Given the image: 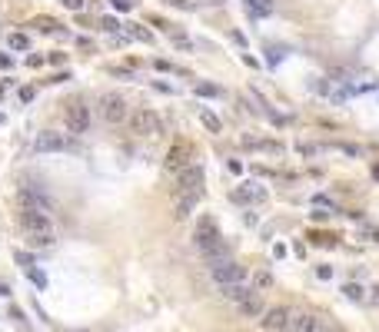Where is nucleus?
I'll list each match as a JSON object with an SVG mask.
<instances>
[{
	"instance_id": "bb28decb",
	"label": "nucleus",
	"mask_w": 379,
	"mask_h": 332,
	"mask_svg": "<svg viewBox=\"0 0 379 332\" xmlns=\"http://www.w3.org/2000/svg\"><path fill=\"white\" fill-rule=\"evenodd\" d=\"M256 282H259V286H269V282H273V276H269V273H259Z\"/></svg>"
},
{
	"instance_id": "a878e982",
	"label": "nucleus",
	"mask_w": 379,
	"mask_h": 332,
	"mask_svg": "<svg viewBox=\"0 0 379 332\" xmlns=\"http://www.w3.org/2000/svg\"><path fill=\"white\" fill-rule=\"evenodd\" d=\"M316 276H319V279H329V276H333V269H329V266H319V269H316Z\"/></svg>"
},
{
	"instance_id": "c85d7f7f",
	"label": "nucleus",
	"mask_w": 379,
	"mask_h": 332,
	"mask_svg": "<svg viewBox=\"0 0 379 332\" xmlns=\"http://www.w3.org/2000/svg\"><path fill=\"white\" fill-rule=\"evenodd\" d=\"M167 3H173V7H190V0H167Z\"/></svg>"
},
{
	"instance_id": "cd10ccee",
	"label": "nucleus",
	"mask_w": 379,
	"mask_h": 332,
	"mask_svg": "<svg viewBox=\"0 0 379 332\" xmlns=\"http://www.w3.org/2000/svg\"><path fill=\"white\" fill-rule=\"evenodd\" d=\"M20 100H23V103H27V100H34V90H30V87H23V90H20Z\"/></svg>"
},
{
	"instance_id": "4be33fe9",
	"label": "nucleus",
	"mask_w": 379,
	"mask_h": 332,
	"mask_svg": "<svg viewBox=\"0 0 379 332\" xmlns=\"http://www.w3.org/2000/svg\"><path fill=\"white\" fill-rule=\"evenodd\" d=\"M173 47H180V50H190V37H183V33H173Z\"/></svg>"
},
{
	"instance_id": "5701e85b",
	"label": "nucleus",
	"mask_w": 379,
	"mask_h": 332,
	"mask_svg": "<svg viewBox=\"0 0 379 332\" xmlns=\"http://www.w3.org/2000/svg\"><path fill=\"white\" fill-rule=\"evenodd\" d=\"M34 27H37V30H44V33H54V30H57V23H54V20H37Z\"/></svg>"
},
{
	"instance_id": "dca6fc26",
	"label": "nucleus",
	"mask_w": 379,
	"mask_h": 332,
	"mask_svg": "<svg viewBox=\"0 0 379 332\" xmlns=\"http://www.w3.org/2000/svg\"><path fill=\"white\" fill-rule=\"evenodd\" d=\"M266 196V189H259L256 183H243V189L236 193V199H263Z\"/></svg>"
},
{
	"instance_id": "7c9ffc66",
	"label": "nucleus",
	"mask_w": 379,
	"mask_h": 332,
	"mask_svg": "<svg viewBox=\"0 0 379 332\" xmlns=\"http://www.w3.org/2000/svg\"><path fill=\"white\" fill-rule=\"evenodd\" d=\"M206 3H220V0H206Z\"/></svg>"
},
{
	"instance_id": "f3484780",
	"label": "nucleus",
	"mask_w": 379,
	"mask_h": 332,
	"mask_svg": "<svg viewBox=\"0 0 379 332\" xmlns=\"http://www.w3.org/2000/svg\"><path fill=\"white\" fill-rule=\"evenodd\" d=\"M246 7L259 17H266V13H273V0H246Z\"/></svg>"
},
{
	"instance_id": "20e7f679",
	"label": "nucleus",
	"mask_w": 379,
	"mask_h": 332,
	"mask_svg": "<svg viewBox=\"0 0 379 332\" xmlns=\"http://www.w3.org/2000/svg\"><path fill=\"white\" fill-rule=\"evenodd\" d=\"M290 332H333V326L316 316V312H303V309H293V319H290Z\"/></svg>"
},
{
	"instance_id": "0eeeda50",
	"label": "nucleus",
	"mask_w": 379,
	"mask_h": 332,
	"mask_svg": "<svg viewBox=\"0 0 379 332\" xmlns=\"http://www.w3.org/2000/svg\"><path fill=\"white\" fill-rule=\"evenodd\" d=\"M177 193H193L203 196V166H187L183 173H177Z\"/></svg>"
},
{
	"instance_id": "9d476101",
	"label": "nucleus",
	"mask_w": 379,
	"mask_h": 332,
	"mask_svg": "<svg viewBox=\"0 0 379 332\" xmlns=\"http://www.w3.org/2000/svg\"><path fill=\"white\" fill-rule=\"evenodd\" d=\"M17 199H20V210H30V213H50V199H47L44 193L30 189V186H23L20 193H17Z\"/></svg>"
},
{
	"instance_id": "473e14b6",
	"label": "nucleus",
	"mask_w": 379,
	"mask_h": 332,
	"mask_svg": "<svg viewBox=\"0 0 379 332\" xmlns=\"http://www.w3.org/2000/svg\"><path fill=\"white\" fill-rule=\"evenodd\" d=\"M333 332H339V329H333Z\"/></svg>"
},
{
	"instance_id": "f8f14e48",
	"label": "nucleus",
	"mask_w": 379,
	"mask_h": 332,
	"mask_svg": "<svg viewBox=\"0 0 379 332\" xmlns=\"http://www.w3.org/2000/svg\"><path fill=\"white\" fill-rule=\"evenodd\" d=\"M190 156H193V150H190V143H177V146H170V153H167V169L170 173H183L190 163Z\"/></svg>"
},
{
	"instance_id": "c756f323",
	"label": "nucleus",
	"mask_w": 379,
	"mask_h": 332,
	"mask_svg": "<svg viewBox=\"0 0 379 332\" xmlns=\"http://www.w3.org/2000/svg\"><path fill=\"white\" fill-rule=\"evenodd\" d=\"M369 299H373V302H379V286L373 289V296H369Z\"/></svg>"
},
{
	"instance_id": "412c9836",
	"label": "nucleus",
	"mask_w": 379,
	"mask_h": 332,
	"mask_svg": "<svg viewBox=\"0 0 379 332\" xmlns=\"http://www.w3.org/2000/svg\"><path fill=\"white\" fill-rule=\"evenodd\" d=\"M30 246H54V236H27Z\"/></svg>"
},
{
	"instance_id": "393cba45",
	"label": "nucleus",
	"mask_w": 379,
	"mask_h": 332,
	"mask_svg": "<svg viewBox=\"0 0 379 332\" xmlns=\"http://www.w3.org/2000/svg\"><path fill=\"white\" fill-rule=\"evenodd\" d=\"M63 7H67V10H80V7H83V0H63Z\"/></svg>"
},
{
	"instance_id": "2f4dec72",
	"label": "nucleus",
	"mask_w": 379,
	"mask_h": 332,
	"mask_svg": "<svg viewBox=\"0 0 379 332\" xmlns=\"http://www.w3.org/2000/svg\"><path fill=\"white\" fill-rule=\"evenodd\" d=\"M73 332H87V329H73Z\"/></svg>"
},
{
	"instance_id": "423d86ee",
	"label": "nucleus",
	"mask_w": 379,
	"mask_h": 332,
	"mask_svg": "<svg viewBox=\"0 0 379 332\" xmlns=\"http://www.w3.org/2000/svg\"><path fill=\"white\" fill-rule=\"evenodd\" d=\"M20 226L27 229V236H54V226H50V216H47V213L20 210Z\"/></svg>"
},
{
	"instance_id": "7ed1b4c3",
	"label": "nucleus",
	"mask_w": 379,
	"mask_h": 332,
	"mask_svg": "<svg viewBox=\"0 0 379 332\" xmlns=\"http://www.w3.org/2000/svg\"><path fill=\"white\" fill-rule=\"evenodd\" d=\"M97 107H100V116H103L107 123H123V120H130V107H126L123 93H103Z\"/></svg>"
},
{
	"instance_id": "9b49d317",
	"label": "nucleus",
	"mask_w": 379,
	"mask_h": 332,
	"mask_svg": "<svg viewBox=\"0 0 379 332\" xmlns=\"http://www.w3.org/2000/svg\"><path fill=\"white\" fill-rule=\"evenodd\" d=\"M34 150L37 153H60V150H67V136H63V133H54V130H44L34 140Z\"/></svg>"
},
{
	"instance_id": "39448f33",
	"label": "nucleus",
	"mask_w": 379,
	"mask_h": 332,
	"mask_svg": "<svg viewBox=\"0 0 379 332\" xmlns=\"http://www.w3.org/2000/svg\"><path fill=\"white\" fill-rule=\"evenodd\" d=\"M126 126H130L133 136H156L160 133V116L153 110H133L130 120H126Z\"/></svg>"
},
{
	"instance_id": "a211bd4d",
	"label": "nucleus",
	"mask_w": 379,
	"mask_h": 332,
	"mask_svg": "<svg viewBox=\"0 0 379 332\" xmlns=\"http://www.w3.org/2000/svg\"><path fill=\"white\" fill-rule=\"evenodd\" d=\"M346 296L353 299V302H363V299H366V289L363 286H356V282H346V289H343Z\"/></svg>"
},
{
	"instance_id": "b1692460",
	"label": "nucleus",
	"mask_w": 379,
	"mask_h": 332,
	"mask_svg": "<svg viewBox=\"0 0 379 332\" xmlns=\"http://www.w3.org/2000/svg\"><path fill=\"white\" fill-rule=\"evenodd\" d=\"M113 7H117V10H130V7H133V0H113Z\"/></svg>"
},
{
	"instance_id": "2eb2a0df",
	"label": "nucleus",
	"mask_w": 379,
	"mask_h": 332,
	"mask_svg": "<svg viewBox=\"0 0 379 332\" xmlns=\"http://www.w3.org/2000/svg\"><path fill=\"white\" fill-rule=\"evenodd\" d=\"M200 120H203V126H206L210 133H220V130H223V123H220V116H216L213 110H200Z\"/></svg>"
},
{
	"instance_id": "4468645a",
	"label": "nucleus",
	"mask_w": 379,
	"mask_h": 332,
	"mask_svg": "<svg viewBox=\"0 0 379 332\" xmlns=\"http://www.w3.org/2000/svg\"><path fill=\"white\" fill-rule=\"evenodd\" d=\"M236 309H240V316H243V319H263V316H266V302H263V299H259V292H256V296H250L246 302H240Z\"/></svg>"
},
{
	"instance_id": "6e6552de",
	"label": "nucleus",
	"mask_w": 379,
	"mask_h": 332,
	"mask_svg": "<svg viewBox=\"0 0 379 332\" xmlns=\"http://www.w3.org/2000/svg\"><path fill=\"white\" fill-rule=\"evenodd\" d=\"M290 319H293L290 306H273V309H266V316L259 319V326L269 329V332H290Z\"/></svg>"
},
{
	"instance_id": "1a4fd4ad",
	"label": "nucleus",
	"mask_w": 379,
	"mask_h": 332,
	"mask_svg": "<svg viewBox=\"0 0 379 332\" xmlns=\"http://www.w3.org/2000/svg\"><path fill=\"white\" fill-rule=\"evenodd\" d=\"M67 130L73 133V136H83V133L90 130V110L83 103H70L67 107Z\"/></svg>"
},
{
	"instance_id": "aec40b11",
	"label": "nucleus",
	"mask_w": 379,
	"mask_h": 332,
	"mask_svg": "<svg viewBox=\"0 0 379 332\" xmlns=\"http://www.w3.org/2000/svg\"><path fill=\"white\" fill-rule=\"evenodd\" d=\"M10 47H13V50H27V37H23V33H13Z\"/></svg>"
},
{
	"instance_id": "6ab92c4d",
	"label": "nucleus",
	"mask_w": 379,
	"mask_h": 332,
	"mask_svg": "<svg viewBox=\"0 0 379 332\" xmlns=\"http://www.w3.org/2000/svg\"><path fill=\"white\" fill-rule=\"evenodd\" d=\"M196 93H200V97H220V87H213V83H196Z\"/></svg>"
},
{
	"instance_id": "f03ea898",
	"label": "nucleus",
	"mask_w": 379,
	"mask_h": 332,
	"mask_svg": "<svg viewBox=\"0 0 379 332\" xmlns=\"http://www.w3.org/2000/svg\"><path fill=\"white\" fill-rule=\"evenodd\" d=\"M210 266V276L216 279V286H230V282H243V279H250L246 276V269L240 263H233V259H213V263H206Z\"/></svg>"
},
{
	"instance_id": "f257e3e1",
	"label": "nucleus",
	"mask_w": 379,
	"mask_h": 332,
	"mask_svg": "<svg viewBox=\"0 0 379 332\" xmlns=\"http://www.w3.org/2000/svg\"><path fill=\"white\" fill-rule=\"evenodd\" d=\"M196 249L206 256V263H213V259H230L226 239L220 236V229H216L213 220H203L200 226H196Z\"/></svg>"
},
{
	"instance_id": "ddd939ff",
	"label": "nucleus",
	"mask_w": 379,
	"mask_h": 332,
	"mask_svg": "<svg viewBox=\"0 0 379 332\" xmlns=\"http://www.w3.org/2000/svg\"><path fill=\"white\" fill-rule=\"evenodd\" d=\"M220 292H223V299H230L233 306H240V302H246L250 296H256V286H253L250 279H243V282H230V286H220Z\"/></svg>"
}]
</instances>
